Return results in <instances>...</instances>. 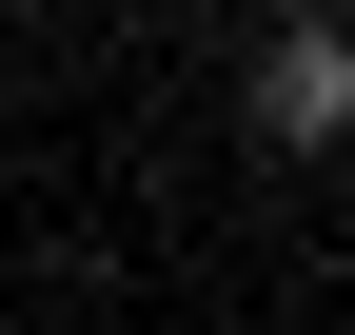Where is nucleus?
I'll return each mask as SVG.
<instances>
[{
	"instance_id": "nucleus-1",
	"label": "nucleus",
	"mask_w": 355,
	"mask_h": 335,
	"mask_svg": "<svg viewBox=\"0 0 355 335\" xmlns=\"http://www.w3.org/2000/svg\"><path fill=\"white\" fill-rule=\"evenodd\" d=\"M237 99H257L277 158H336L355 138V20H257V79H237Z\"/></svg>"
}]
</instances>
